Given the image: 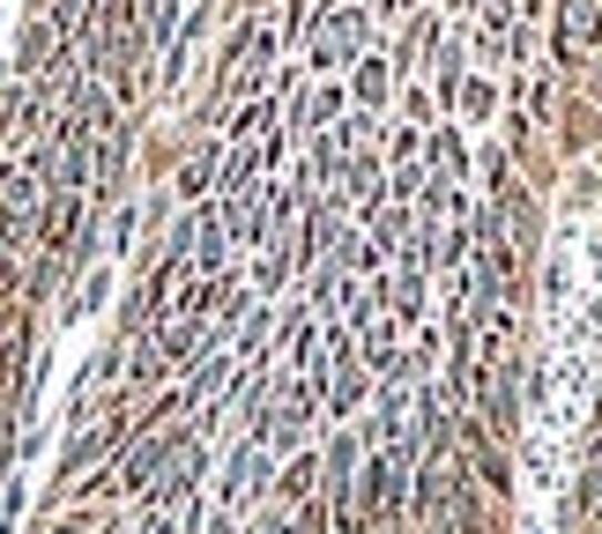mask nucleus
I'll use <instances>...</instances> for the list:
<instances>
[{
    "instance_id": "nucleus-1",
    "label": "nucleus",
    "mask_w": 602,
    "mask_h": 534,
    "mask_svg": "<svg viewBox=\"0 0 602 534\" xmlns=\"http://www.w3.org/2000/svg\"><path fill=\"white\" fill-rule=\"evenodd\" d=\"M580 534H602V438H595V468H588V490H580Z\"/></svg>"
}]
</instances>
